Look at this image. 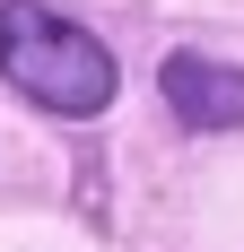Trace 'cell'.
<instances>
[{"label":"cell","mask_w":244,"mask_h":252,"mask_svg":"<svg viewBox=\"0 0 244 252\" xmlns=\"http://www.w3.org/2000/svg\"><path fill=\"white\" fill-rule=\"evenodd\" d=\"M0 70L26 104H44L61 122H87L114 104V52L35 0H0Z\"/></svg>","instance_id":"6da1fadb"},{"label":"cell","mask_w":244,"mask_h":252,"mask_svg":"<svg viewBox=\"0 0 244 252\" xmlns=\"http://www.w3.org/2000/svg\"><path fill=\"white\" fill-rule=\"evenodd\" d=\"M157 87H166V104L192 130H244V70H227L209 52H174L157 70Z\"/></svg>","instance_id":"7a4b0ae2"}]
</instances>
